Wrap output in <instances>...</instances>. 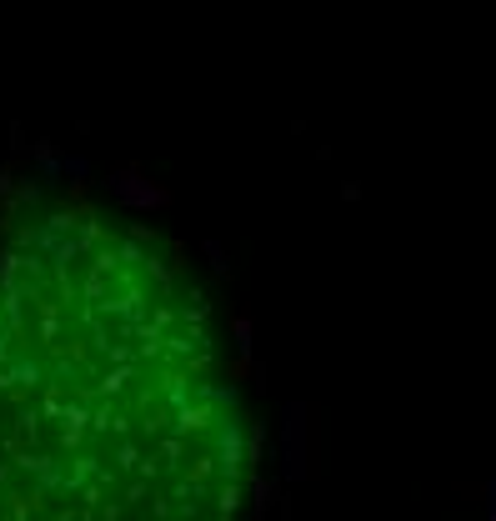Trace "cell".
Segmentation results:
<instances>
[{"label":"cell","instance_id":"6da1fadb","mask_svg":"<svg viewBox=\"0 0 496 521\" xmlns=\"http://www.w3.org/2000/svg\"><path fill=\"white\" fill-rule=\"evenodd\" d=\"M251 436L166 241L56 201L0 241V521H236Z\"/></svg>","mask_w":496,"mask_h":521}]
</instances>
